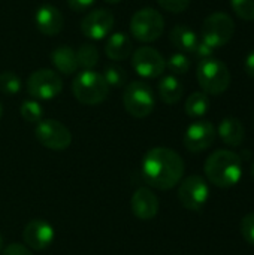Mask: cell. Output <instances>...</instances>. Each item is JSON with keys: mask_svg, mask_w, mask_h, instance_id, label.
Listing matches in <instances>:
<instances>
[{"mask_svg": "<svg viewBox=\"0 0 254 255\" xmlns=\"http://www.w3.org/2000/svg\"><path fill=\"white\" fill-rule=\"evenodd\" d=\"M132 66L139 76L145 79H154L163 75L166 61L157 49L151 46H141L133 52Z\"/></svg>", "mask_w": 254, "mask_h": 255, "instance_id": "8fae6325", "label": "cell"}, {"mask_svg": "<svg viewBox=\"0 0 254 255\" xmlns=\"http://www.w3.org/2000/svg\"><path fill=\"white\" fill-rule=\"evenodd\" d=\"M1 245H3V238L0 236V251H1Z\"/></svg>", "mask_w": 254, "mask_h": 255, "instance_id": "74e56055", "label": "cell"}, {"mask_svg": "<svg viewBox=\"0 0 254 255\" xmlns=\"http://www.w3.org/2000/svg\"><path fill=\"white\" fill-rule=\"evenodd\" d=\"M165 31V19L162 13L153 7L136 10L130 19V34L144 43L157 40Z\"/></svg>", "mask_w": 254, "mask_h": 255, "instance_id": "5b68a950", "label": "cell"}, {"mask_svg": "<svg viewBox=\"0 0 254 255\" xmlns=\"http://www.w3.org/2000/svg\"><path fill=\"white\" fill-rule=\"evenodd\" d=\"M234 12L244 21H254V0H231Z\"/></svg>", "mask_w": 254, "mask_h": 255, "instance_id": "83f0119b", "label": "cell"}, {"mask_svg": "<svg viewBox=\"0 0 254 255\" xmlns=\"http://www.w3.org/2000/svg\"><path fill=\"white\" fill-rule=\"evenodd\" d=\"M234 33L235 22L232 16L225 12H214L208 15L202 25V40L214 49L229 43Z\"/></svg>", "mask_w": 254, "mask_h": 255, "instance_id": "52a82bcc", "label": "cell"}, {"mask_svg": "<svg viewBox=\"0 0 254 255\" xmlns=\"http://www.w3.org/2000/svg\"><path fill=\"white\" fill-rule=\"evenodd\" d=\"M37 142L51 151H64L72 143V133L57 120H42L34 128Z\"/></svg>", "mask_w": 254, "mask_h": 255, "instance_id": "ba28073f", "label": "cell"}, {"mask_svg": "<svg viewBox=\"0 0 254 255\" xmlns=\"http://www.w3.org/2000/svg\"><path fill=\"white\" fill-rule=\"evenodd\" d=\"M196 78L204 93L211 96L225 93L231 85V72L228 66L214 57L199 61Z\"/></svg>", "mask_w": 254, "mask_h": 255, "instance_id": "277c9868", "label": "cell"}, {"mask_svg": "<svg viewBox=\"0 0 254 255\" xmlns=\"http://www.w3.org/2000/svg\"><path fill=\"white\" fill-rule=\"evenodd\" d=\"M157 91H159V97L162 99L163 103L175 105L181 100L183 93H184V87L177 76L168 75V76L160 79Z\"/></svg>", "mask_w": 254, "mask_h": 255, "instance_id": "44dd1931", "label": "cell"}, {"mask_svg": "<svg viewBox=\"0 0 254 255\" xmlns=\"http://www.w3.org/2000/svg\"><path fill=\"white\" fill-rule=\"evenodd\" d=\"M244 69L247 72V75H250L252 78H254V49H252L244 61Z\"/></svg>", "mask_w": 254, "mask_h": 255, "instance_id": "836d02e7", "label": "cell"}, {"mask_svg": "<svg viewBox=\"0 0 254 255\" xmlns=\"http://www.w3.org/2000/svg\"><path fill=\"white\" fill-rule=\"evenodd\" d=\"M27 93L37 100H51L63 90L61 78L49 69H39L33 72L25 82Z\"/></svg>", "mask_w": 254, "mask_h": 255, "instance_id": "9c48e42d", "label": "cell"}, {"mask_svg": "<svg viewBox=\"0 0 254 255\" xmlns=\"http://www.w3.org/2000/svg\"><path fill=\"white\" fill-rule=\"evenodd\" d=\"M210 197V188L207 181L199 175L187 176L178 188V199L181 205L189 211H201Z\"/></svg>", "mask_w": 254, "mask_h": 255, "instance_id": "30bf717a", "label": "cell"}, {"mask_svg": "<svg viewBox=\"0 0 254 255\" xmlns=\"http://www.w3.org/2000/svg\"><path fill=\"white\" fill-rule=\"evenodd\" d=\"M199 61L205 60V58H210V57H214V48H211L208 43H205L204 40H199V43L196 45L195 51L192 52Z\"/></svg>", "mask_w": 254, "mask_h": 255, "instance_id": "4dcf8cb0", "label": "cell"}, {"mask_svg": "<svg viewBox=\"0 0 254 255\" xmlns=\"http://www.w3.org/2000/svg\"><path fill=\"white\" fill-rule=\"evenodd\" d=\"M1 115H3V106H1V103H0V118H1Z\"/></svg>", "mask_w": 254, "mask_h": 255, "instance_id": "d590c367", "label": "cell"}, {"mask_svg": "<svg viewBox=\"0 0 254 255\" xmlns=\"http://www.w3.org/2000/svg\"><path fill=\"white\" fill-rule=\"evenodd\" d=\"M102 76H103V79L106 81V84L109 87H115V88L123 87L127 82V73H126V70L121 66H117V64L106 66Z\"/></svg>", "mask_w": 254, "mask_h": 255, "instance_id": "484cf974", "label": "cell"}, {"mask_svg": "<svg viewBox=\"0 0 254 255\" xmlns=\"http://www.w3.org/2000/svg\"><path fill=\"white\" fill-rule=\"evenodd\" d=\"M114 27V15L106 9H94L81 21V31L91 40L105 39Z\"/></svg>", "mask_w": 254, "mask_h": 255, "instance_id": "7c38bea8", "label": "cell"}, {"mask_svg": "<svg viewBox=\"0 0 254 255\" xmlns=\"http://www.w3.org/2000/svg\"><path fill=\"white\" fill-rule=\"evenodd\" d=\"M96 0H67V4L75 12H84L94 4Z\"/></svg>", "mask_w": 254, "mask_h": 255, "instance_id": "d6a6232c", "label": "cell"}, {"mask_svg": "<svg viewBox=\"0 0 254 255\" xmlns=\"http://www.w3.org/2000/svg\"><path fill=\"white\" fill-rule=\"evenodd\" d=\"M168 69L174 73V75H184L189 72L190 69V60L187 58L186 54L183 52H177V54H172L166 63Z\"/></svg>", "mask_w": 254, "mask_h": 255, "instance_id": "4316f807", "label": "cell"}, {"mask_svg": "<svg viewBox=\"0 0 254 255\" xmlns=\"http://www.w3.org/2000/svg\"><path fill=\"white\" fill-rule=\"evenodd\" d=\"M51 63L63 75H73L79 66L76 61V51L69 45H60L51 52Z\"/></svg>", "mask_w": 254, "mask_h": 255, "instance_id": "d6986e66", "label": "cell"}, {"mask_svg": "<svg viewBox=\"0 0 254 255\" xmlns=\"http://www.w3.org/2000/svg\"><path fill=\"white\" fill-rule=\"evenodd\" d=\"M184 109H186V114L190 118H201V117H204L208 112V109H210L208 94H205L204 91L192 93L187 97V100H186Z\"/></svg>", "mask_w": 254, "mask_h": 255, "instance_id": "7402d4cb", "label": "cell"}, {"mask_svg": "<svg viewBox=\"0 0 254 255\" xmlns=\"http://www.w3.org/2000/svg\"><path fill=\"white\" fill-rule=\"evenodd\" d=\"M106 55L114 61H123L132 54V39L127 33L118 31L108 37L105 45Z\"/></svg>", "mask_w": 254, "mask_h": 255, "instance_id": "ac0fdd59", "label": "cell"}, {"mask_svg": "<svg viewBox=\"0 0 254 255\" xmlns=\"http://www.w3.org/2000/svg\"><path fill=\"white\" fill-rule=\"evenodd\" d=\"M106 3H111V4H117V3H120L121 0H105Z\"/></svg>", "mask_w": 254, "mask_h": 255, "instance_id": "e575fe53", "label": "cell"}, {"mask_svg": "<svg viewBox=\"0 0 254 255\" xmlns=\"http://www.w3.org/2000/svg\"><path fill=\"white\" fill-rule=\"evenodd\" d=\"M37 30L45 36H57L63 30V13L52 4H42L34 13Z\"/></svg>", "mask_w": 254, "mask_h": 255, "instance_id": "2e32d148", "label": "cell"}, {"mask_svg": "<svg viewBox=\"0 0 254 255\" xmlns=\"http://www.w3.org/2000/svg\"><path fill=\"white\" fill-rule=\"evenodd\" d=\"M19 114H21V117H22L24 121L34 124V123L42 121L43 109H42V106H40L39 102H36V100H25V102L21 103Z\"/></svg>", "mask_w": 254, "mask_h": 255, "instance_id": "d4e9b609", "label": "cell"}, {"mask_svg": "<svg viewBox=\"0 0 254 255\" xmlns=\"http://www.w3.org/2000/svg\"><path fill=\"white\" fill-rule=\"evenodd\" d=\"M217 133L220 139L223 140V143H226L228 146H234V148L240 146L244 142V136H246L243 123L235 117H226L225 120H222V123L219 124Z\"/></svg>", "mask_w": 254, "mask_h": 255, "instance_id": "e0dca14e", "label": "cell"}, {"mask_svg": "<svg viewBox=\"0 0 254 255\" xmlns=\"http://www.w3.org/2000/svg\"><path fill=\"white\" fill-rule=\"evenodd\" d=\"M1 255H33V254H31V251H30L25 245H22V244H10V245H7V247L3 250Z\"/></svg>", "mask_w": 254, "mask_h": 255, "instance_id": "1f68e13d", "label": "cell"}, {"mask_svg": "<svg viewBox=\"0 0 254 255\" xmlns=\"http://www.w3.org/2000/svg\"><path fill=\"white\" fill-rule=\"evenodd\" d=\"M21 79L12 70H4L0 73V91L6 96H15L21 91Z\"/></svg>", "mask_w": 254, "mask_h": 255, "instance_id": "cb8c5ba5", "label": "cell"}, {"mask_svg": "<svg viewBox=\"0 0 254 255\" xmlns=\"http://www.w3.org/2000/svg\"><path fill=\"white\" fill-rule=\"evenodd\" d=\"M78 66L84 70H93L99 63V51L93 43H84L76 51Z\"/></svg>", "mask_w": 254, "mask_h": 255, "instance_id": "603a6c76", "label": "cell"}, {"mask_svg": "<svg viewBox=\"0 0 254 255\" xmlns=\"http://www.w3.org/2000/svg\"><path fill=\"white\" fill-rule=\"evenodd\" d=\"M130 209L138 220L150 221L159 212V199L150 188L141 187L130 199Z\"/></svg>", "mask_w": 254, "mask_h": 255, "instance_id": "9a60e30c", "label": "cell"}, {"mask_svg": "<svg viewBox=\"0 0 254 255\" xmlns=\"http://www.w3.org/2000/svg\"><path fill=\"white\" fill-rule=\"evenodd\" d=\"M157 3L171 13H181L190 6V0H157Z\"/></svg>", "mask_w": 254, "mask_h": 255, "instance_id": "f1b7e54d", "label": "cell"}, {"mask_svg": "<svg viewBox=\"0 0 254 255\" xmlns=\"http://www.w3.org/2000/svg\"><path fill=\"white\" fill-rule=\"evenodd\" d=\"M183 158L171 148L156 146L147 151L142 160V176L145 182L160 191L174 188L184 175Z\"/></svg>", "mask_w": 254, "mask_h": 255, "instance_id": "6da1fadb", "label": "cell"}, {"mask_svg": "<svg viewBox=\"0 0 254 255\" xmlns=\"http://www.w3.org/2000/svg\"><path fill=\"white\" fill-rule=\"evenodd\" d=\"M123 103L126 111L135 118H147L156 105L154 93L151 87L142 81H133L127 84L123 93Z\"/></svg>", "mask_w": 254, "mask_h": 255, "instance_id": "8992f818", "label": "cell"}, {"mask_svg": "<svg viewBox=\"0 0 254 255\" xmlns=\"http://www.w3.org/2000/svg\"><path fill=\"white\" fill-rule=\"evenodd\" d=\"M169 40L183 54L193 52L196 45L199 43V37H198L196 31H193L192 28H189L186 25H175L169 33Z\"/></svg>", "mask_w": 254, "mask_h": 255, "instance_id": "ffe728a7", "label": "cell"}, {"mask_svg": "<svg viewBox=\"0 0 254 255\" xmlns=\"http://www.w3.org/2000/svg\"><path fill=\"white\" fill-rule=\"evenodd\" d=\"M252 176L254 178V161H253V164H252Z\"/></svg>", "mask_w": 254, "mask_h": 255, "instance_id": "8d00e7d4", "label": "cell"}, {"mask_svg": "<svg viewBox=\"0 0 254 255\" xmlns=\"http://www.w3.org/2000/svg\"><path fill=\"white\" fill-rule=\"evenodd\" d=\"M22 239L27 248L42 251L46 250L54 241V229L43 220H31L25 224Z\"/></svg>", "mask_w": 254, "mask_h": 255, "instance_id": "5bb4252c", "label": "cell"}, {"mask_svg": "<svg viewBox=\"0 0 254 255\" xmlns=\"http://www.w3.org/2000/svg\"><path fill=\"white\" fill-rule=\"evenodd\" d=\"M216 127L210 121H196L189 126L184 133V146L190 152H202L216 140Z\"/></svg>", "mask_w": 254, "mask_h": 255, "instance_id": "4fadbf2b", "label": "cell"}, {"mask_svg": "<svg viewBox=\"0 0 254 255\" xmlns=\"http://www.w3.org/2000/svg\"><path fill=\"white\" fill-rule=\"evenodd\" d=\"M207 179L219 188L235 187L243 176V160L229 149L214 151L205 161Z\"/></svg>", "mask_w": 254, "mask_h": 255, "instance_id": "7a4b0ae2", "label": "cell"}, {"mask_svg": "<svg viewBox=\"0 0 254 255\" xmlns=\"http://www.w3.org/2000/svg\"><path fill=\"white\" fill-rule=\"evenodd\" d=\"M72 93L79 103L96 106L108 97L109 85L100 73L94 70H82L72 82Z\"/></svg>", "mask_w": 254, "mask_h": 255, "instance_id": "3957f363", "label": "cell"}, {"mask_svg": "<svg viewBox=\"0 0 254 255\" xmlns=\"http://www.w3.org/2000/svg\"><path fill=\"white\" fill-rule=\"evenodd\" d=\"M241 233L247 244L254 247V212L246 215L241 221Z\"/></svg>", "mask_w": 254, "mask_h": 255, "instance_id": "f546056e", "label": "cell"}]
</instances>
